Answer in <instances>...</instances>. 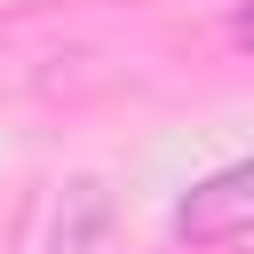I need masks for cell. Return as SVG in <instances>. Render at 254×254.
I'll return each mask as SVG.
<instances>
[{"label": "cell", "instance_id": "6da1fadb", "mask_svg": "<svg viewBox=\"0 0 254 254\" xmlns=\"http://www.w3.org/2000/svg\"><path fill=\"white\" fill-rule=\"evenodd\" d=\"M175 238H183V246L254 238V159H230V167H214L206 183H190L183 206H175Z\"/></svg>", "mask_w": 254, "mask_h": 254}, {"label": "cell", "instance_id": "7a4b0ae2", "mask_svg": "<svg viewBox=\"0 0 254 254\" xmlns=\"http://www.w3.org/2000/svg\"><path fill=\"white\" fill-rule=\"evenodd\" d=\"M230 40H238V48H254V8H238V16H230Z\"/></svg>", "mask_w": 254, "mask_h": 254}]
</instances>
